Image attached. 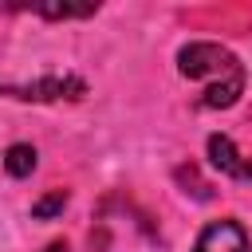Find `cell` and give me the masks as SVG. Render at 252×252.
Instances as JSON below:
<instances>
[{"label":"cell","instance_id":"obj_4","mask_svg":"<svg viewBox=\"0 0 252 252\" xmlns=\"http://www.w3.org/2000/svg\"><path fill=\"white\" fill-rule=\"evenodd\" d=\"M83 91H87L83 79L63 75V79H43V83H35V87H16L12 94H16V98H39V102H51V98H79Z\"/></svg>","mask_w":252,"mask_h":252},{"label":"cell","instance_id":"obj_2","mask_svg":"<svg viewBox=\"0 0 252 252\" xmlns=\"http://www.w3.org/2000/svg\"><path fill=\"white\" fill-rule=\"evenodd\" d=\"M193 252H252V240H248V232L236 220L224 217V220H209L197 232Z\"/></svg>","mask_w":252,"mask_h":252},{"label":"cell","instance_id":"obj_7","mask_svg":"<svg viewBox=\"0 0 252 252\" xmlns=\"http://www.w3.org/2000/svg\"><path fill=\"white\" fill-rule=\"evenodd\" d=\"M63 209H67V193H63V189H55V193H47V197H39V201L32 205V217L51 220V217H59Z\"/></svg>","mask_w":252,"mask_h":252},{"label":"cell","instance_id":"obj_1","mask_svg":"<svg viewBox=\"0 0 252 252\" xmlns=\"http://www.w3.org/2000/svg\"><path fill=\"white\" fill-rule=\"evenodd\" d=\"M177 71H181L185 79L205 83L201 106H209V110L232 106V102L240 98V91H244V67H240V59H236L228 47H220V43H205V39L185 43V47L177 51Z\"/></svg>","mask_w":252,"mask_h":252},{"label":"cell","instance_id":"obj_8","mask_svg":"<svg viewBox=\"0 0 252 252\" xmlns=\"http://www.w3.org/2000/svg\"><path fill=\"white\" fill-rule=\"evenodd\" d=\"M43 252H67V244H63V240H51V244H47Z\"/></svg>","mask_w":252,"mask_h":252},{"label":"cell","instance_id":"obj_3","mask_svg":"<svg viewBox=\"0 0 252 252\" xmlns=\"http://www.w3.org/2000/svg\"><path fill=\"white\" fill-rule=\"evenodd\" d=\"M209 161H213L220 173L236 177V181H252V161H244L240 150L232 146V138H224V134H213V138H209Z\"/></svg>","mask_w":252,"mask_h":252},{"label":"cell","instance_id":"obj_6","mask_svg":"<svg viewBox=\"0 0 252 252\" xmlns=\"http://www.w3.org/2000/svg\"><path fill=\"white\" fill-rule=\"evenodd\" d=\"M35 12L47 20H67V16H91V12H98V4H39Z\"/></svg>","mask_w":252,"mask_h":252},{"label":"cell","instance_id":"obj_5","mask_svg":"<svg viewBox=\"0 0 252 252\" xmlns=\"http://www.w3.org/2000/svg\"><path fill=\"white\" fill-rule=\"evenodd\" d=\"M4 169H8L12 177H28V173L35 169V146H28V142L8 146V150H4Z\"/></svg>","mask_w":252,"mask_h":252}]
</instances>
